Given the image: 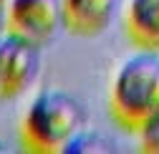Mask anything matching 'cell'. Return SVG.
Returning <instances> with one entry per match:
<instances>
[{"instance_id": "7a4b0ae2", "label": "cell", "mask_w": 159, "mask_h": 154, "mask_svg": "<svg viewBox=\"0 0 159 154\" xmlns=\"http://www.w3.org/2000/svg\"><path fill=\"white\" fill-rule=\"evenodd\" d=\"M84 129V106L68 91L46 88L30 101L20 124V137L30 152H63Z\"/></svg>"}, {"instance_id": "52a82bcc", "label": "cell", "mask_w": 159, "mask_h": 154, "mask_svg": "<svg viewBox=\"0 0 159 154\" xmlns=\"http://www.w3.org/2000/svg\"><path fill=\"white\" fill-rule=\"evenodd\" d=\"M63 152H78V154H96V152H111V144L104 142V137L89 131H78L76 137L63 147Z\"/></svg>"}, {"instance_id": "9c48e42d", "label": "cell", "mask_w": 159, "mask_h": 154, "mask_svg": "<svg viewBox=\"0 0 159 154\" xmlns=\"http://www.w3.org/2000/svg\"><path fill=\"white\" fill-rule=\"evenodd\" d=\"M8 3H10V0H0V10H3V8L8 5Z\"/></svg>"}, {"instance_id": "6da1fadb", "label": "cell", "mask_w": 159, "mask_h": 154, "mask_svg": "<svg viewBox=\"0 0 159 154\" xmlns=\"http://www.w3.org/2000/svg\"><path fill=\"white\" fill-rule=\"evenodd\" d=\"M111 116L126 131H144L159 119V51L139 48L111 84Z\"/></svg>"}, {"instance_id": "3957f363", "label": "cell", "mask_w": 159, "mask_h": 154, "mask_svg": "<svg viewBox=\"0 0 159 154\" xmlns=\"http://www.w3.org/2000/svg\"><path fill=\"white\" fill-rule=\"evenodd\" d=\"M63 23V0H10L5 5V25L10 33L41 48Z\"/></svg>"}, {"instance_id": "277c9868", "label": "cell", "mask_w": 159, "mask_h": 154, "mask_svg": "<svg viewBox=\"0 0 159 154\" xmlns=\"http://www.w3.org/2000/svg\"><path fill=\"white\" fill-rule=\"evenodd\" d=\"M38 68V46L18 33L0 35V101L18 99Z\"/></svg>"}, {"instance_id": "8992f818", "label": "cell", "mask_w": 159, "mask_h": 154, "mask_svg": "<svg viewBox=\"0 0 159 154\" xmlns=\"http://www.w3.org/2000/svg\"><path fill=\"white\" fill-rule=\"evenodd\" d=\"M126 33L134 46L159 51V0H129Z\"/></svg>"}, {"instance_id": "5b68a950", "label": "cell", "mask_w": 159, "mask_h": 154, "mask_svg": "<svg viewBox=\"0 0 159 154\" xmlns=\"http://www.w3.org/2000/svg\"><path fill=\"white\" fill-rule=\"evenodd\" d=\"M119 5L121 0H63V25L78 38L101 35Z\"/></svg>"}, {"instance_id": "ba28073f", "label": "cell", "mask_w": 159, "mask_h": 154, "mask_svg": "<svg viewBox=\"0 0 159 154\" xmlns=\"http://www.w3.org/2000/svg\"><path fill=\"white\" fill-rule=\"evenodd\" d=\"M139 137H142V147L147 152H159V119L152 121L144 131H139Z\"/></svg>"}]
</instances>
